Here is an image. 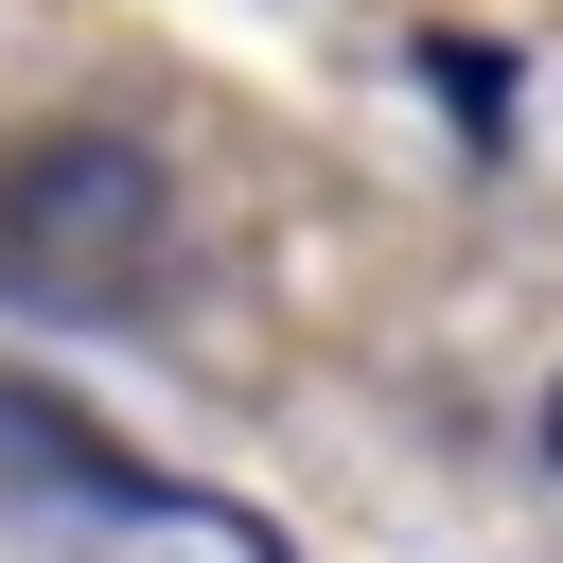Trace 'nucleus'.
<instances>
[{
    "instance_id": "nucleus-1",
    "label": "nucleus",
    "mask_w": 563,
    "mask_h": 563,
    "mask_svg": "<svg viewBox=\"0 0 563 563\" xmlns=\"http://www.w3.org/2000/svg\"><path fill=\"white\" fill-rule=\"evenodd\" d=\"M158 158L141 141H106V123H70V141H35V158H0V299H53V317H106L141 264H158Z\"/></svg>"
},
{
    "instance_id": "nucleus-2",
    "label": "nucleus",
    "mask_w": 563,
    "mask_h": 563,
    "mask_svg": "<svg viewBox=\"0 0 563 563\" xmlns=\"http://www.w3.org/2000/svg\"><path fill=\"white\" fill-rule=\"evenodd\" d=\"M545 475H563V387H545Z\"/></svg>"
}]
</instances>
